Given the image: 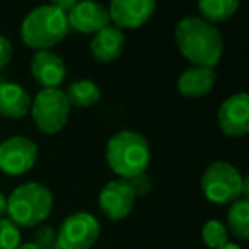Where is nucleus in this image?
Returning a JSON list of instances; mask_svg holds the SVG:
<instances>
[{
	"mask_svg": "<svg viewBox=\"0 0 249 249\" xmlns=\"http://www.w3.org/2000/svg\"><path fill=\"white\" fill-rule=\"evenodd\" d=\"M174 39L181 55L191 65L213 69L224 55V36L220 29L200 16H188L178 21Z\"/></svg>",
	"mask_w": 249,
	"mask_h": 249,
	"instance_id": "1",
	"label": "nucleus"
},
{
	"mask_svg": "<svg viewBox=\"0 0 249 249\" xmlns=\"http://www.w3.org/2000/svg\"><path fill=\"white\" fill-rule=\"evenodd\" d=\"M150 145L139 132L123 130L107 140L106 160L109 169L121 179H132L147 171L150 164Z\"/></svg>",
	"mask_w": 249,
	"mask_h": 249,
	"instance_id": "2",
	"label": "nucleus"
},
{
	"mask_svg": "<svg viewBox=\"0 0 249 249\" xmlns=\"http://www.w3.org/2000/svg\"><path fill=\"white\" fill-rule=\"evenodd\" d=\"M69 21L63 12L52 4L33 9L21 24V38L26 46L41 52L63 41L69 35Z\"/></svg>",
	"mask_w": 249,
	"mask_h": 249,
	"instance_id": "3",
	"label": "nucleus"
},
{
	"mask_svg": "<svg viewBox=\"0 0 249 249\" xmlns=\"http://www.w3.org/2000/svg\"><path fill=\"white\" fill-rule=\"evenodd\" d=\"M53 195L41 183L19 184L7 198L9 220L18 227H36L50 217Z\"/></svg>",
	"mask_w": 249,
	"mask_h": 249,
	"instance_id": "4",
	"label": "nucleus"
},
{
	"mask_svg": "<svg viewBox=\"0 0 249 249\" xmlns=\"http://www.w3.org/2000/svg\"><path fill=\"white\" fill-rule=\"evenodd\" d=\"M248 178L225 160L212 162L201 176L203 196L215 205H232L241 196L248 200Z\"/></svg>",
	"mask_w": 249,
	"mask_h": 249,
	"instance_id": "5",
	"label": "nucleus"
},
{
	"mask_svg": "<svg viewBox=\"0 0 249 249\" xmlns=\"http://www.w3.org/2000/svg\"><path fill=\"white\" fill-rule=\"evenodd\" d=\"M72 106L62 89H41L31 101L33 120L46 135H55L65 128Z\"/></svg>",
	"mask_w": 249,
	"mask_h": 249,
	"instance_id": "6",
	"label": "nucleus"
},
{
	"mask_svg": "<svg viewBox=\"0 0 249 249\" xmlns=\"http://www.w3.org/2000/svg\"><path fill=\"white\" fill-rule=\"evenodd\" d=\"M99 234V220L92 213L75 212L62 222L53 249H90L97 242Z\"/></svg>",
	"mask_w": 249,
	"mask_h": 249,
	"instance_id": "7",
	"label": "nucleus"
},
{
	"mask_svg": "<svg viewBox=\"0 0 249 249\" xmlns=\"http://www.w3.org/2000/svg\"><path fill=\"white\" fill-rule=\"evenodd\" d=\"M38 145L24 135L9 137L0 143V171L9 176H22L35 167Z\"/></svg>",
	"mask_w": 249,
	"mask_h": 249,
	"instance_id": "8",
	"label": "nucleus"
},
{
	"mask_svg": "<svg viewBox=\"0 0 249 249\" xmlns=\"http://www.w3.org/2000/svg\"><path fill=\"white\" fill-rule=\"evenodd\" d=\"M218 128L227 137L237 139L249 132V96L235 92L229 96L218 107Z\"/></svg>",
	"mask_w": 249,
	"mask_h": 249,
	"instance_id": "9",
	"label": "nucleus"
},
{
	"mask_svg": "<svg viewBox=\"0 0 249 249\" xmlns=\"http://www.w3.org/2000/svg\"><path fill=\"white\" fill-rule=\"evenodd\" d=\"M152 0H113L107 7L109 21L118 29H139L156 12Z\"/></svg>",
	"mask_w": 249,
	"mask_h": 249,
	"instance_id": "10",
	"label": "nucleus"
},
{
	"mask_svg": "<svg viewBox=\"0 0 249 249\" xmlns=\"http://www.w3.org/2000/svg\"><path fill=\"white\" fill-rule=\"evenodd\" d=\"M135 193L123 179L109 181L99 193V208L109 220H123L135 207Z\"/></svg>",
	"mask_w": 249,
	"mask_h": 249,
	"instance_id": "11",
	"label": "nucleus"
},
{
	"mask_svg": "<svg viewBox=\"0 0 249 249\" xmlns=\"http://www.w3.org/2000/svg\"><path fill=\"white\" fill-rule=\"evenodd\" d=\"M67 21L72 31L82 33V35H96L111 24L107 7L97 2H89V0L77 2L72 12L67 16Z\"/></svg>",
	"mask_w": 249,
	"mask_h": 249,
	"instance_id": "12",
	"label": "nucleus"
},
{
	"mask_svg": "<svg viewBox=\"0 0 249 249\" xmlns=\"http://www.w3.org/2000/svg\"><path fill=\"white\" fill-rule=\"evenodd\" d=\"M29 69L35 80L39 86H43V89H58L67 75L65 62L52 50L36 52L31 58Z\"/></svg>",
	"mask_w": 249,
	"mask_h": 249,
	"instance_id": "13",
	"label": "nucleus"
},
{
	"mask_svg": "<svg viewBox=\"0 0 249 249\" xmlns=\"http://www.w3.org/2000/svg\"><path fill=\"white\" fill-rule=\"evenodd\" d=\"M217 82V73L208 67L191 65L179 73L176 80V89L183 97L198 99L210 92Z\"/></svg>",
	"mask_w": 249,
	"mask_h": 249,
	"instance_id": "14",
	"label": "nucleus"
},
{
	"mask_svg": "<svg viewBox=\"0 0 249 249\" xmlns=\"http://www.w3.org/2000/svg\"><path fill=\"white\" fill-rule=\"evenodd\" d=\"M124 33L116 26L109 24L99 33H96L90 41V53L97 62L109 63L120 58L124 50Z\"/></svg>",
	"mask_w": 249,
	"mask_h": 249,
	"instance_id": "15",
	"label": "nucleus"
},
{
	"mask_svg": "<svg viewBox=\"0 0 249 249\" xmlns=\"http://www.w3.org/2000/svg\"><path fill=\"white\" fill-rule=\"evenodd\" d=\"M31 111V96L22 86L0 82V116L19 120Z\"/></svg>",
	"mask_w": 249,
	"mask_h": 249,
	"instance_id": "16",
	"label": "nucleus"
},
{
	"mask_svg": "<svg viewBox=\"0 0 249 249\" xmlns=\"http://www.w3.org/2000/svg\"><path fill=\"white\" fill-rule=\"evenodd\" d=\"M65 96L70 106L90 107L101 99V89L94 80L80 79L70 84L69 89L65 90Z\"/></svg>",
	"mask_w": 249,
	"mask_h": 249,
	"instance_id": "17",
	"label": "nucleus"
},
{
	"mask_svg": "<svg viewBox=\"0 0 249 249\" xmlns=\"http://www.w3.org/2000/svg\"><path fill=\"white\" fill-rule=\"evenodd\" d=\"M239 9L237 0H201L198 2V11H200V18L205 19L210 24H217V22H225Z\"/></svg>",
	"mask_w": 249,
	"mask_h": 249,
	"instance_id": "18",
	"label": "nucleus"
},
{
	"mask_svg": "<svg viewBox=\"0 0 249 249\" xmlns=\"http://www.w3.org/2000/svg\"><path fill=\"white\" fill-rule=\"evenodd\" d=\"M227 224L231 232L241 241L249 239V201L239 198L227 212Z\"/></svg>",
	"mask_w": 249,
	"mask_h": 249,
	"instance_id": "19",
	"label": "nucleus"
},
{
	"mask_svg": "<svg viewBox=\"0 0 249 249\" xmlns=\"http://www.w3.org/2000/svg\"><path fill=\"white\" fill-rule=\"evenodd\" d=\"M201 239L210 249H220L229 242L227 227L220 220H208L205 222L201 229Z\"/></svg>",
	"mask_w": 249,
	"mask_h": 249,
	"instance_id": "20",
	"label": "nucleus"
},
{
	"mask_svg": "<svg viewBox=\"0 0 249 249\" xmlns=\"http://www.w3.org/2000/svg\"><path fill=\"white\" fill-rule=\"evenodd\" d=\"M21 246V232L9 218H0V249H18Z\"/></svg>",
	"mask_w": 249,
	"mask_h": 249,
	"instance_id": "21",
	"label": "nucleus"
},
{
	"mask_svg": "<svg viewBox=\"0 0 249 249\" xmlns=\"http://www.w3.org/2000/svg\"><path fill=\"white\" fill-rule=\"evenodd\" d=\"M39 249H53L56 244V231L52 225H39L33 235V242Z\"/></svg>",
	"mask_w": 249,
	"mask_h": 249,
	"instance_id": "22",
	"label": "nucleus"
},
{
	"mask_svg": "<svg viewBox=\"0 0 249 249\" xmlns=\"http://www.w3.org/2000/svg\"><path fill=\"white\" fill-rule=\"evenodd\" d=\"M123 181H126V184L132 188L135 196H145L150 191V188H152V181H150V178L145 173L140 174V176L132 178V179H123Z\"/></svg>",
	"mask_w": 249,
	"mask_h": 249,
	"instance_id": "23",
	"label": "nucleus"
},
{
	"mask_svg": "<svg viewBox=\"0 0 249 249\" xmlns=\"http://www.w3.org/2000/svg\"><path fill=\"white\" fill-rule=\"evenodd\" d=\"M11 60H12V45L5 36L0 35V70H4L11 63Z\"/></svg>",
	"mask_w": 249,
	"mask_h": 249,
	"instance_id": "24",
	"label": "nucleus"
},
{
	"mask_svg": "<svg viewBox=\"0 0 249 249\" xmlns=\"http://www.w3.org/2000/svg\"><path fill=\"white\" fill-rule=\"evenodd\" d=\"M75 4H77V0H53L52 2L53 7H56L65 16H69L70 12H72V9L75 7Z\"/></svg>",
	"mask_w": 249,
	"mask_h": 249,
	"instance_id": "25",
	"label": "nucleus"
},
{
	"mask_svg": "<svg viewBox=\"0 0 249 249\" xmlns=\"http://www.w3.org/2000/svg\"><path fill=\"white\" fill-rule=\"evenodd\" d=\"M5 213H7V198L0 193V218H4Z\"/></svg>",
	"mask_w": 249,
	"mask_h": 249,
	"instance_id": "26",
	"label": "nucleus"
},
{
	"mask_svg": "<svg viewBox=\"0 0 249 249\" xmlns=\"http://www.w3.org/2000/svg\"><path fill=\"white\" fill-rule=\"evenodd\" d=\"M220 249H242L241 246H237V244H234V242H227L225 246H222Z\"/></svg>",
	"mask_w": 249,
	"mask_h": 249,
	"instance_id": "27",
	"label": "nucleus"
},
{
	"mask_svg": "<svg viewBox=\"0 0 249 249\" xmlns=\"http://www.w3.org/2000/svg\"><path fill=\"white\" fill-rule=\"evenodd\" d=\"M18 249H39V248H36L35 244H31V242H28V244H21Z\"/></svg>",
	"mask_w": 249,
	"mask_h": 249,
	"instance_id": "28",
	"label": "nucleus"
}]
</instances>
